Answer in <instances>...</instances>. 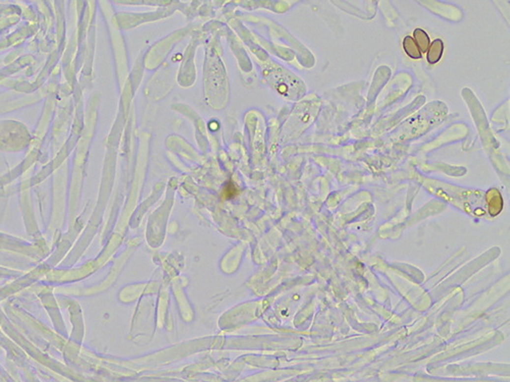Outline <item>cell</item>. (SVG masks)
<instances>
[{
  "mask_svg": "<svg viewBox=\"0 0 510 382\" xmlns=\"http://www.w3.org/2000/svg\"><path fill=\"white\" fill-rule=\"evenodd\" d=\"M413 36H415V39L413 40H415V42L418 45L420 53L428 51L431 41L426 32H424L422 29H416L415 32H413Z\"/></svg>",
  "mask_w": 510,
  "mask_h": 382,
  "instance_id": "obj_3",
  "label": "cell"
},
{
  "mask_svg": "<svg viewBox=\"0 0 510 382\" xmlns=\"http://www.w3.org/2000/svg\"><path fill=\"white\" fill-rule=\"evenodd\" d=\"M428 55H426V59H428L429 63L435 64L437 63L441 57L443 55L444 52V43L441 39H436L430 44V47L428 49Z\"/></svg>",
  "mask_w": 510,
  "mask_h": 382,
  "instance_id": "obj_1",
  "label": "cell"
},
{
  "mask_svg": "<svg viewBox=\"0 0 510 382\" xmlns=\"http://www.w3.org/2000/svg\"><path fill=\"white\" fill-rule=\"evenodd\" d=\"M403 49L407 55L413 59L421 58V53L412 37L406 36L403 40Z\"/></svg>",
  "mask_w": 510,
  "mask_h": 382,
  "instance_id": "obj_4",
  "label": "cell"
},
{
  "mask_svg": "<svg viewBox=\"0 0 510 382\" xmlns=\"http://www.w3.org/2000/svg\"><path fill=\"white\" fill-rule=\"evenodd\" d=\"M488 201L490 204V213L492 215L498 214L502 208V199L497 190H491L488 192Z\"/></svg>",
  "mask_w": 510,
  "mask_h": 382,
  "instance_id": "obj_2",
  "label": "cell"
},
{
  "mask_svg": "<svg viewBox=\"0 0 510 382\" xmlns=\"http://www.w3.org/2000/svg\"><path fill=\"white\" fill-rule=\"evenodd\" d=\"M236 194H237V189L232 183H229L225 186V188L223 190V196L225 198L231 199L233 197H235Z\"/></svg>",
  "mask_w": 510,
  "mask_h": 382,
  "instance_id": "obj_5",
  "label": "cell"
},
{
  "mask_svg": "<svg viewBox=\"0 0 510 382\" xmlns=\"http://www.w3.org/2000/svg\"><path fill=\"white\" fill-rule=\"evenodd\" d=\"M210 128L211 131H216L217 128H218V126H217L216 122L213 121V122H210Z\"/></svg>",
  "mask_w": 510,
  "mask_h": 382,
  "instance_id": "obj_6",
  "label": "cell"
}]
</instances>
